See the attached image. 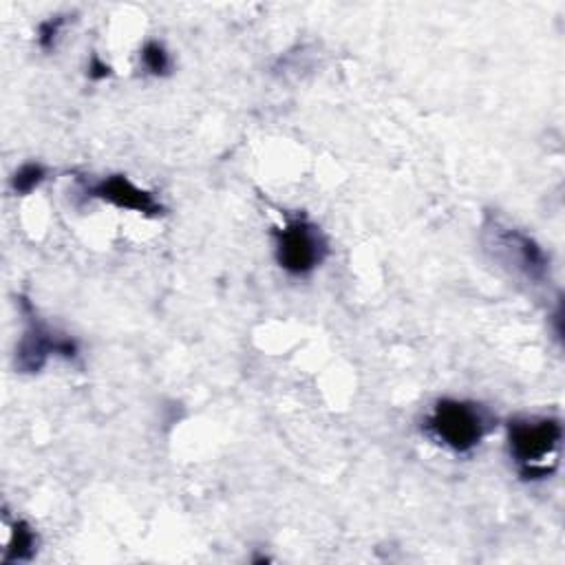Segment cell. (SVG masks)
<instances>
[{
    "label": "cell",
    "mask_w": 565,
    "mask_h": 565,
    "mask_svg": "<svg viewBox=\"0 0 565 565\" xmlns=\"http://www.w3.org/2000/svg\"><path fill=\"white\" fill-rule=\"evenodd\" d=\"M563 428L554 417H519L508 426L510 455L514 457L521 477L539 479L552 472L547 461H556Z\"/></svg>",
    "instance_id": "6da1fadb"
},
{
    "label": "cell",
    "mask_w": 565,
    "mask_h": 565,
    "mask_svg": "<svg viewBox=\"0 0 565 565\" xmlns=\"http://www.w3.org/2000/svg\"><path fill=\"white\" fill-rule=\"evenodd\" d=\"M428 433L452 452H470L486 435L483 411L463 399H439L426 419Z\"/></svg>",
    "instance_id": "7a4b0ae2"
},
{
    "label": "cell",
    "mask_w": 565,
    "mask_h": 565,
    "mask_svg": "<svg viewBox=\"0 0 565 565\" xmlns=\"http://www.w3.org/2000/svg\"><path fill=\"white\" fill-rule=\"evenodd\" d=\"M324 252L320 232L305 218L289 221L276 232V260L291 276L311 274L322 263Z\"/></svg>",
    "instance_id": "3957f363"
},
{
    "label": "cell",
    "mask_w": 565,
    "mask_h": 565,
    "mask_svg": "<svg viewBox=\"0 0 565 565\" xmlns=\"http://www.w3.org/2000/svg\"><path fill=\"white\" fill-rule=\"evenodd\" d=\"M492 245L494 254L508 265H512L516 271L527 276L530 280H543L547 271V256L545 252L523 232L512 227H499L492 230Z\"/></svg>",
    "instance_id": "277c9868"
},
{
    "label": "cell",
    "mask_w": 565,
    "mask_h": 565,
    "mask_svg": "<svg viewBox=\"0 0 565 565\" xmlns=\"http://www.w3.org/2000/svg\"><path fill=\"white\" fill-rule=\"evenodd\" d=\"M57 353L64 358H75L77 347L71 338L51 335L49 329H44L40 322H35V316L31 318V324L26 333L20 340L18 347V366L22 371H38L44 366L46 355Z\"/></svg>",
    "instance_id": "5b68a950"
},
{
    "label": "cell",
    "mask_w": 565,
    "mask_h": 565,
    "mask_svg": "<svg viewBox=\"0 0 565 565\" xmlns=\"http://www.w3.org/2000/svg\"><path fill=\"white\" fill-rule=\"evenodd\" d=\"M90 194L97 199H104L117 207L143 212V214H159L161 205L157 199L148 192L137 188L128 177L124 174H113L108 179H102L97 185L90 188Z\"/></svg>",
    "instance_id": "8992f818"
},
{
    "label": "cell",
    "mask_w": 565,
    "mask_h": 565,
    "mask_svg": "<svg viewBox=\"0 0 565 565\" xmlns=\"http://www.w3.org/2000/svg\"><path fill=\"white\" fill-rule=\"evenodd\" d=\"M33 552H35V534H33V530L24 521H18L13 525L11 543H9L4 561L7 563H11V561H29L33 556Z\"/></svg>",
    "instance_id": "52a82bcc"
},
{
    "label": "cell",
    "mask_w": 565,
    "mask_h": 565,
    "mask_svg": "<svg viewBox=\"0 0 565 565\" xmlns=\"http://www.w3.org/2000/svg\"><path fill=\"white\" fill-rule=\"evenodd\" d=\"M46 177L44 166L40 163H24L15 174H13V190L20 194H29L31 190H35Z\"/></svg>",
    "instance_id": "ba28073f"
},
{
    "label": "cell",
    "mask_w": 565,
    "mask_h": 565,
    "mask_svg": "<svg viewBox=\"0 0 565 565\" xmlns=\"http://www.w3.org/2000/svg\"><path fill=\"white\" fill-rule=\"evenodd\" d=\"M141 60H143V66L152 75H166L170 71V55L166 53L163 44H159V42H148L141 49Z\"/></svg>",
    "instance_id": "9c48e42d"
},
{
    "label": "cell",
    "mask_w": 565,
    "mask_h": 565,
    "mask_svg": "<svg viewBox=\"0 0 565 565\" xmlns=\"http://www.w3.org/2000/svg\"><path fill=\"white\" fill-rule=\"evenodd\" d=\"M62 22H64L62 18H53V20H46V22L40 24V44H42L44 49H51V46H53L57 33H60Z\"/></svg>",
    "instance_id": "30bf717a"
},
{
    "label": "cell",
    "mask_w": 565,
    "mask_h": 565,
    "mask_svg": "<svg viewBox=\"0 0 565 565\" xmlns=\"http://www.w3.org/2000/svg\"><path fill=\"white\" fill-rule=\"evenodd\" d=\"M88 75H90L93 79H102V77L108 75V66L102 64L97 57H93V62H90V66H88Z\"/></svg>",
    "instance_id": "8fae6325"
}]
</instances>
